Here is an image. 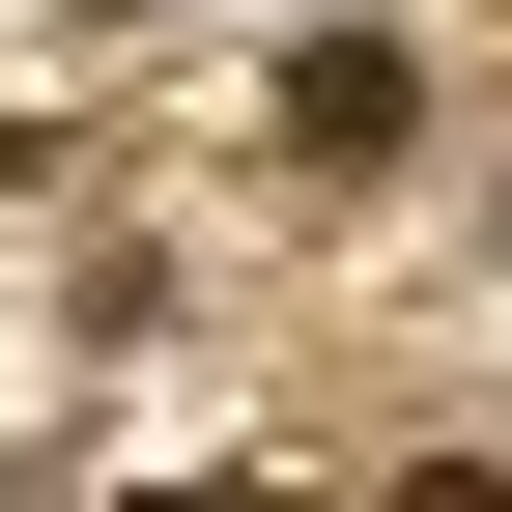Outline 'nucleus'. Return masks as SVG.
I'll list each match as a JSON object with an SVG mask.
<instances>
[{
	"label": "nucleus",
	"instance_id": "nucleus-1",
	"mask_svg": "<svg viewBox=\"0 0 512 512\" xmlns=\"http://www.w3.org/2000/svg\"><path fill=\"white\" fill-rule=\"evenodd\" d=\"M399 512H512V484H399Z\"/></svg>",
	"mask_w": 512,
	"mask_h": 512
}]
</instances>
